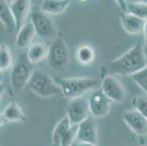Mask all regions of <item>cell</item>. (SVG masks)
Masks as SVG:
<instances>
[{
  "label": "cell",
  "instance_id": "cell-6",
  "mask_svg": "<svg viewBox=\"0 0 147 146\" xmlns=\"http://www.w3.org/2000/svg\"><path fill=\"white\" fill-rule=\"evenodd\" d=\"M46 59L50 67L54 70H60L67 64L69 49L63 38L57 37L51 43Z\"/></svg>",
  "mask_w": 147,
  "mask_h": 146
},
{
  "label": "cell",
  "instance_id": "cell-9",
  "mask_svg": "<svg viewBox=\"0 0 147 146\" xmlns=\"http://www.w3.org/2000/svg\"><path fill=\"white\" fill-rule=\"evenodd\" d=\"M89 104L87 100L83 98L75 99L67 108V117L72 125H78L86 120L89 116Z\"/></svg>",
  "mask_w": 147,
  "mask_h": 146
},
{
  "label": "cell",
  "instance_id": "cell-28",
  "mask_svg": "<svg viewBox=\"0 0 147 146\" xmlns=\"http://www.w3.org/2000/svg\"><path fill=\"white\" fill-rule=\"evenodd\" d=\"M5 85H4L3 83H0V96H1V95L2 94V93L4 92V90H5Z\"/></svg>",
  "mask_w": 147,
  "mask_h": 146
},
{
  "label": "cell",
  "instance_id": "cell-19",
  "mask_svg": "<svg viewBox=\"0 0 147 146\" xmlns=\"http://www.w3.org/2000/svg\"><path fill=\"white\" fill-rule=\"evenodd\" d=\"M0 21L9 32L16 30V24L9 3L4 0H0Z\"/></svg>",
  "mask_w": 147,
  "mask_h": 146
},
{
  "label": "cell",
  "instance_id": "cell-18",
  "mask_svg": "<svg viewBox=\"0 0 147 146\" xmlns=\"http://www.w3.org/2000/svg\"><path fill=\"white\" fill-rule=\"evenodd\" d=\"M76 58L82 66H90L95 61V52L89 45H82L76 50Z\"/></svg>",
  "mask_w": 147,
  "mask_h": 146
},
{
  "label": "cell",
  "instance_id": "cell-11",
  "mask_svg": "<svg viewBox=\"0 0 147 146\" xmlns=\"http://www.w3.org/2000/svg\"><path fill=\"white\" fill-rule=\"evenodd\" d=\"M122 118L131 130L138 135L147 134V119L136 110L123 113Z\"/></svg>",
  "mask_w": 147,
  "mask_h": 146
},
{
  "label": "cell",
  "instance_id": "cell-2",
  "mask_svg": "<svg viewBox=\"0 0 147 146\" xmlns=\"http://www.w3.org/2000/svg\"><path fill=\"white\" fill-rule=\"evenodd\" d=\"M53 80L59 87L61 94L72 100L81 98V96L94 88L97 83L96 79L87 77L61 78L56 77Z\"/></svg>",
  "mask_w": 147,
  "mask_h": 146
},
{
  "label": "cell",
  "instance_id": "cell-22",
  "mask_svg": "<svg viewBox=\"0 0 147 146\" xmlns=\"http://www.w3.org/2000/svg\"><path fill=\"white\" fill-rule=\"evenodd\" d=\"M127 8L129 13L144 21H147V2H129Z\"/></svg>",
  "mask_w": 147,
  "mask_h": 146
},
{
  "label": "cell",
  "instance_id": "cell-7",
  "mask_svg": "<svg viewBox=\"0 0 147 146\" xmlns=\"http://www.w3.org/2000/svg\"><path fill=\"white\" fill-rule=\"evenodd\" d=\"M89 109L92 117L100 118L108 116L112 102L105 96L101 89H97L91 93L87 100Z\"/></svg>",
  "mask_w": 147,
  "mask_h": 146
},
{
  "label": "cell",
  "instance_id": "cell-3",
  "mask_svg": "<svg viewBox=\"0 0 147 146\" xmlns=\"http://www.w3.org/2000/svg\"><path fill=\"white\" fill-rule=\"evenodd\" d=\"M27 86L41 98H50L61 94L59 87L54 80L45 72L38 69H34Z\"/></svg>",
  "mask_w": 147,
  "mask_h": 146
},
{
  "label": "cell",
  "instance_id": "cell-5",
  "mask_svg": "<svg viewBox=\"0 0 147 146\" xmlns=\"http://www.w3.org/2000/svg\"><path fill=\"white\" fill-rule=\"evenodd\" d=\"M29 20L32 24L36 34L42 38H52L58 36V31L53 21L40 7H33L29 13Z\"/></svg>",
  "mask_w": 147,
  "mask_h": 146
},
{
  "label": "cell",
  "instance_id": "cell-23",
  "mask_svg": "<svg viewBox=\"0 0 147 146\" xmlns=\"http://www.w3.org/2000/svg\"><path fill=\"white\" fill-rule=\"evenodd\" d=\"M131 78L140 88L147 94V65L142 69L130 75Z\"/></svg>",
  "mask_w": 147,
  "mask_h": 146
},
{
  "label": "cell",
  "instance_id": "cell-1",
  "mask_svg": "<svg viewBox=\"0 0 147 146\" xmlns=\"http://www.w3.org/2000/svg\"><path fill=\"white\" fill-rule=\"evenodd\" d=\"M146 65V56L140 41L110 64L112 72L122 76L132 75Z\"/></svg>",
  "mask_w": 147,
  "mask_h": 146
},
{
  "label": "cell",
  "instance_id": "cell-14",
  "mask_svg": "<svg viewBox=\"0 0 147 146\" xmlns=\"http://www.w3.org/2000/svg\"><path fill=\"white\" fill-rule=\"evenodd\" d=\"M121 26L129 34H138L144 32L146 21L138 18L130 13H123L120 15Z\"/></svg>",
  "mask_w": 147,
  "mask_h": 146
},
{
  "label": "cell",
  "instance_id": "cell-13",
  "mask_svg": "<svg viewBox=\"0 0 147 146\" xmlns=\"http://www.w3.org/2000/svg\"><path fill=\"white\" fill-rule=\"evenodd\" d=\"M36 34H37L30 20H27L18 32L16 41L17 48L19 49H25L29 48V45L33 42Z\"/></svg>",
  "mask_w": 147,
  "mask_h": 146
},
{
  "label": "cell",
  "instance_id": "cell-21",
  "mask_svg": "<svg viewBox=\"0 0 147 146\" xmlns=\"http://www.w3.org/2000/svg\"><path fill=\"white\" fill-rule=\"evenodd\" d=\"M13 64V56L9 47L5 43L0 45V71H7Z\"/></svg>",
  "mask_w": 147,
  "mask_h": 146
},
{
  "label": "cell",
  "instance_id": "cell-12",
  "mask_svg": "<svg viewBox=\"0 0 147 146\" xmlns=\"http://www.w3.org/2000/svg\"><path fill=\"white\" fill-rule=\"evenodd\" d=\"M30 5L31 2L28 0H14L9 3L16 24V31L17 32L25 24L27 16L29 15L31 10Z\"/></svg>",
  "mask_w": 147,
  "mask_h": 146
},
{
  "label": "cell",
  "instance_id": "cell-25",
  "mask_svg": "<svg viewBox=\"0 0 147 146\" xmlns=\"http://www.w3.org/2000/svg\"><path fill=\"white\" fill-rule=\"evenodd\" d=\"M77 128H78V125H72L71 129L61 140L59 146H71L76 140Z\"/></svg>",
  "mask_w": 147,
  "mask_h": 146
},
{
  "label": "cell",
  "instance_id": "cell-26",
  "mask_svg": "<svg viewBox=\"0 0 147 146\" xmlns=\"http://www.w3.org/2000/svg\"><path fill=\"white\" fill-rule=\"evenodd\" d=\"M144 37H145V45H146V48L144 51H147V21H146L145 25H144Z\"/></svg>",
  "mask_w": 147,
  "mask_h": 146
},
{
  "label": "cell",
  "instance_id": "cell-30",
  "mask_svg": "<svg viewBox=\"0 0 147 146\" xmlns=\"http://www.w3.org/2000/svg\"><path fill=\"white\" fill-rule=\"evenodd\" d=\"M2 80H3V76H2V72L0 71V83H2Z\"/></svg>",
  "mask_w": 147,
  "mask_h": 146
},
{
  "label": "cell",
  "instance_id": "cell-15",
  "mask_svg": "<svg viewBox=\"0 0 147 146\" xmlns=\"http://www.w3.org/2000/svg\"><path fill=\"white\" fill-rule=\"evenodd\" d=\"M49 45L42 42H34L29 45L26 51V57L32 65L39 64L47 58Z\"/></svg>",
  "mask_w": 147,
  "mask_h": 146
},
{
  "label": "cell",
  "instance_id": "cell-17",
  "mask_svg": "<svg viewBox=\"0 0 147 146\" xmlns=\"http://www.w3.org/2000/svg\"><path fill=\"white\" fill-rule=\"evenodd\" d=\"M5 120L8 121H26L27 118L25 116L24 112L19 107L16 102L12 100L6 108L5 109L2 114Z\"/></svg>",
  "mask_w": 147,
  "mask_h": 146
},
{
  "label": "cell",
  "instance_id": "cell-31",
  "mask_svg": "<svg viewBox=\"0 0 147 146\" xmlns=\"http://www.w3.org/2000/svg\"><path fill=\"white\" fill-rule=\"evenodd\" d=\"M143 146H147V145H143Z\"/></svg>",
  "mask_w": 147,
  "mask_h": 146
},
{
  "label": "cell",
  "instance_id": "cell-24",
  "mask_svg": "<svg viewBox=\"0 0 147 146\" xmlns=\"http://www.w3.org/2000/svg\"><path fill=\"white\" fill-rule=\"evenodd\" d=\"M132 105L147 119V97L143 96H134L132 100Z\"/></svg>",
  "mask_w": 147,
  "mask_h": 146
},
{
  "label": "cell",
  "instance_id": "cell-10",
  "mask_svg": "<svg viewBox=\"0 0 147 146\" xmlns=\"http://www.w3.org/2000/svg\"><path fill=\"white\" fill-rule=\"evenodd\" d=\"M76 139L81 143L95 145L97 140V126L94 117L89 116L78 125Z\"/></svg>",
  "mask_w": 147,
  "mask_h": 146
},
{
  "label": "cell",
  "instance_id": "cell-20",
  "mask_svg": "<svg viewBox=\"0 0 147 146\" xmlns=\"http://www.w3.org/2000/svg\"><path fill=\"white\" fill-rule=\"evenodd\" d=\"M71 126L72 124L67 116H65L59 120L53 131V141L54 144L59 145L61 140L69 132Z\"/></svg>",
  "mask_w": 147,
  "mask_h": 146
},
{
  "label": "cell",
  "instance_id": "cell-4",
  "mask_svg": "<svg viewBox=\"0 0 147 146\" xmlns=\"http://www.w3.org/2000/svg\"><path fill=\"white\" fill-rule=\"evenodd\" d=\"M27 59L26 53H22L13 64L10 75V85L15 94H18L27 86L34 68Z\"/></svg>",
  "mask_w": 147,
  "mask_h": 146
},
{
  "label": "cell",
  "instance_id": "cell-8",
  "mask_svg": "<svg viewBox=\"0 0 147 146\" xmlns=\"http://www.w3.org/2000/svg\"><path fill=\"white\" fill-rule=\"evenodd\" d=\"M101 91L111 102L121 103L126 100V91L122 84L111 75H105L102 79Z\"/></svg>",
  "mask_w": 147,
  "mask_h": 146
},
{
  "label": "cell",
  "instance_id": "cell-16",
  "mask_svg": "<svg viewBox=\"0 0 147 146\" xmlns=\"http://www.w3.org/2000/svg\"><path fill=\"white\" fill-rule=\"evenodd\" d=\"M69 3L67 0H44L40 8L45 14L59 15L67 10Z\"/></svg>",
  "mask_w": 147,
  "mask_h": 146
},
{
  "label": "cell",
  "instance_id": "cell-27",
  "mask_svg": "<svg viewBox=\"0 0 147 146\" xmlns=\"http://www.w3.org/2000/svg\"><path fill=\"white\" fill-rule=\"evenodd\" d=\"M74 146H97L96 145L88 144V143H78V144H75Z\"/></svg>",
  "mask_w": 147,
  "mask_h": 146
},
{
  "label": "cell",
  "instance_id": "cell-29",
  "mask_svg": "<svg viewBox=\"0 0 147 146\" xmlns=\"http://www.w3.org/2000/svg\"><path fill=\"white\" fill-rule=\"evenodd\" d=\"M5 118L3 117V116L2 115H0V126H2V125L4 124V123H5Z\"/></svg>",
  "mask_w": 147,
  "mask_h": 146
}]
</instances>
